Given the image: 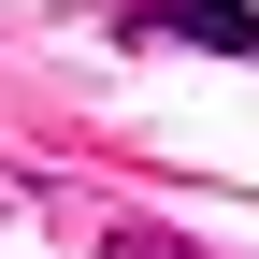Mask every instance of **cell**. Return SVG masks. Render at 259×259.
I'll list each match as a JSON object with an SVG mask.
<instances>
[{"mask_svg": "<svg viewBox=\"0 0 259 259\" xmlns=\"http://www.w3.org/2000/svg\"><path fill=\"white\" fill-rule=\"evenodd\" d=\"M130 29H144V44H202V58H245L259 44L245 0H158V15H130Z\"/></svg>", "mask_w": 259, "mask_h": 259, "instance_id": "6da1fadb", "label": "cell"}, {"mask_svg": "<svg viewBox=\"0 0 259 259\" xmlns=\"http://www.w3.org/2000/svg\"><path fill=\"white\" fill-rule=\"evenodd\" d=\"M115 259H202V245H173V231H115Z\"/></svg>", "mask_w": 259, "mask_h": 259, "instance_id": "7a4b0ae2", "label": "cell"}]
</instances>
